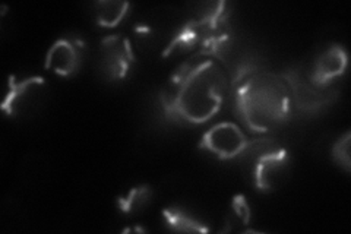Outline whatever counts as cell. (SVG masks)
Listing matches in <instances>:
<instances>
[{
    "label": "cell",
    "instance_id": "2",
    "mask_svg": "<svg viewBox=\"0 0 351 234\" xmlns=\"http://www.w3.org/2000/svg\"><path fill=\"white\" fill-rule=\"evenodd\" d=\"M293 93L287 78L269 71L245 69L236 81V111L256 133H267L289 120Z\"/></svg>",
    "mask_w": 351,
    "mask_h": 234
},
{
    "label": "cell",
    "instance_id": "7",
    "mask_svg": "<svg viewBox=\"0 0 351 234\" xmlns=\"http://www.w3.org/2000/svg\"><path fill=\"white\" fill-rule=\"evenodd\" d=\"M290 154L285 148L262 151L254 164V185L256 191L272 192L282 183L289 173Z\"/></svg>",
    "mask_w": 351,
    "mask_h": 234
},
{
    "label": "cell",
    "instance_id": "6",
    "mask_svg": "<svg viewBox=\"0 0 351 234\" xmlns=\"http://www.w3.org/2000/svg\"><path fill=\"white\" fill-rule=\"evenodd\" d=\"M135 53L123 34L107 36L100 43V66L110 82L123 81L134 68Z\"/></svg>",
    "mask_w": 351,
    "mask_h": 234
},
{
    "label": "cell",
    "instance_id": "5",
    "mask_svg": "<svg viewBox=\"0 0 351 234\" xmlns=\"http://www.w3.org/2000/svg\"><path fill=\"white\" fill-rule=\"evenodd\" d=\"M252 142L234 121H221L208 129L201 141L199 148L211 152L219 160H233L250 148Z\"/></svg>",
    "mask_w": 351,
    "mask_h": 234
},
{
    "label": "cell",
    "instance_id": "3",
    "mask_svg": "<svg viewBox=\"0 0 351 234\" xmlns=\"http://www.w3.org/2000/svg\"><path fill=\"white\" fill-rule=\"evenodd\" d=\"M230 38V9L228 3L221 0L205 10L201 16L186 21L174 32L161 56L169 58L171 54L195 51L193 56H206L221 62L228 49Z\"/></svg>",
    "mask_w": 351,
    "mask_h": 234
},
{
    "label": "cell",
    "instance_id": "10",
    "mask_svg": "<svg viewBox=\"0 0 351 234\" xmlns=\"http://www.w3.org/2000/svg\"><path fill=\"white\" fill-rule=\"evenodd\" d=\"M152 196L154 189L149 185H138L129 189L125 195L119 196L116 200V205L122 214L134 217L144 213L151 204Z\"/></svg>",
    "mask_w": 351,
    "mask_h": 234
},
{
    "label": "cell",
    "instance_id": "1",
    "mask_svg": "<svg viewBox=\"0 0 351 234\" xmlns=\"http://www.w3.org/2000/svg\"><path fill=\"white\" fill-rule=\"evenodd\" d=\"M228 78L219 60L192 56L170 76L160 94L167 119L189 125H202L223 107Z\"/></svg>",
    "mask_w": 351,
    "mask_h": 234
},
{
    "label": "cell",
    "instance_id": "11",
    "mask_svg": "<svg viewBox=\"0 0 351 234\" xmlns=\"http://www.w3.org/2000/svg\"><path fill=\"white\" fill-rule=\"evenodd\" d=\"M95 22L101 28H114L122 22L130 10L129 2H119V0H103L95 2Z\"/></svg>",
    "mask_w": 351,
    "mask_h": 234
},
{
    "label": "cell",
    "instance_id": "9",
    "mask_svg": "<svg viewBox=\"0 0 351 234\" xmlns=\"http://www.w3.org/2000/svg\"><path fill=\"white\" fill-rule=\"evenodd\" d=\"M348 65V56L343 46H334L324 50L317 56L311 71V81L315 86H325L341 76Z\"/></svg>",
    "mask_w": 351,
    "mask_h": 234
},
{
    "label": "cell",
    "instance_id": "12",
    "mask_svg": "<svg viewBox=\"0 0 351 234\" xmlns=\"http://www.w3.org/2000/svg\"><path fill=\"white\" fill-rule=\"evenodd\" d=\"M162 218L166 224L176 231L182 233H208L211 229L205 226L202 221L195 218L193 215L188 214L186 211L178 207H169L161 211Z\"/></svg>",
    "mask_w": 351,
    "mask_h": 234
},
{
    "label": "cell",
    "instance_id": "13",
    "mask_svg": "<svg viewBox=\"0 0 351 234\" xmlns=\"http://www.w3.org/2000/svg\"><path fill=\"white\" fill-rule=\"evenodd\" d=\"M350 145H351V133L346 130L343 137H339L332 145L331 157L337 165L348 174L351 172V157H350Z\"/></svg>",
    "mask_w": 351,
    "mask_h": 234
},
{
    "label": "cell",
    "instance_id": "4",
    "mask_svg": "<svg viewBox=\"0 0 351 234\" xmlns=\"http://www.w3.org/2000/svg\"><path fill=\"white\" fill-rule=\"evenodd\" d=\"M49 85L43 76L16 80L9 76L8 91L2 103L3 113L9 117H28L37 113L47 97Z\"/></svg>",
    "mask_w": 351,
    "mask_h": 234
},
{
    "label": "cell",
    "instance_id": "14",
    "mask_svg": "<svg viewBox=\"0 0 351 234\" xmlns=\"http://www.w3.org/2000/svg\"><path fill=\"white\" fill-rule=\"evenodd\" d=\"M232 211L236 217V220H239L241 224L247 226L252 218V213H250V207L245 195H236L232 199Z\"/></svg>",
    "mask_w": 351,
    "mask_h": 234
},
{
    "label": "cell",
    "instance_id": "8",
    "mask_svg": "<svg viewBox=\"0 0 351 234\" xmlns=\"http://www.w3.org/2000/svg\"><path fill=\"white\" fill-rule=\"evenodd\" d=\"M85 43L78 37H62L51 44L44 68L56 75L69 78L78 73L85 59Z\"/></svg>",
    "mask_w": 351,
    "mask_h": 234
}]
</instances>
